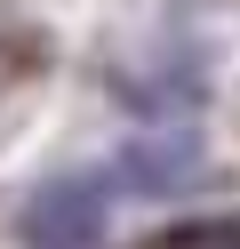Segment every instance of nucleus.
Returning a JSON list of instances; mask_svg holds the SVG:
<instances>
[{
  "label": "nucleus",
  "instance_id": "f257e3e1",
  "mask_svg": "<svg viewBox=\"0 0 240 249\" xmlns=\"http://www.w3.org/2000/svg\"><path fill=\"white\" fill-rule=\"evenodd\" d=\"M112 193H120L112 169H56L24 193L16 241L24 249H96L112 233Z\"/></svg>",
  "mask_w": 240,
  "mask_h": 249
},
{
  "label": "nucleus",
  "instance_id": "f03ea898",
  "mask_svg": "<svg viewBox=\"0 0 240 249\" xmlns=\"http://www.w3.org/2000/svg\"><path fill=\"white\" fill-rule=\"evenodd\" d=\"M192 169H200V145L192 137H144V145H128L120 153V185L128 193H184L192 185Z\"/></svg>",
  "mask_w": 240,
  "mask_h": 249
},
{
  "label": "nucleus",
  "instance_id": "7ed1b4c3",
  "mask_svg": "<svg viewBox=\"0 0 240 249\" xmlns=\"http://www.w3.org/2000/svg\"><path fill=\"white\" fill-rule=\"evenodd\" d=\"M160 249H240V217H224V225H184V233H168Z\"/></svg>",
  "mask_w": 240,
  "mask_h": 249
}]
</instances>
